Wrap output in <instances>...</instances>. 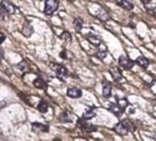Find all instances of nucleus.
<instances>
[{
	"label": "nucleus",
	"mask_w": 156,
	"mask_h": 141,
	"mask_svg": "<svg viewBox=\"0 0 156 141\" xmlns=\"http://www.w3.org/2000/svg\"><path fill=\"white\" fill-rule=\"evenodd\" d=\"M59 7L58 0H46L45 7H44V13L48 16L53 14Z\"/></svg>",
	"instance_id": "obj_1"
},
{
	"label": "nucleus",
	"mask_w": 156,
	"mask_h": 141,
	"mask_svg": "<svg viewBox=\"0 0 156 141\" xmlns=\"http://www.w3.org/2000/svg\"><path fill=\"white\" fill-rule=\"evenodd\" d=\"M51 69H53L56 73V75L57 77L63 81L65 78L68 77V70H66V68L64 66H62V65H59V64H51Z\"/></svg>",
	"instance_id": "obj_2"
},
{
	"label": "nucleus",
	"mask_w": 156,
	"mask_h": 141,
	"mask_svg": "<svg viewBox=\"0 0 156 141\" xmlns=\"http://www.w3.org/2000/svg\"><path fill=\"white\" fill-rule=\"evenodd\" d=\"M77 126H78V127H80L83 131L87 132V133H91V132H94V131L97 130V127H96L94 125L87 123V120L84 119V118H81V119L78 120V122H77Z\"/></svg>",
	"instance_id": "obj_3"
},
{
	"label": "nucleus",
	"mask_w": 156,
	"mask_h": 141,
	"mask_svg": "<svg viewBox=\"0 0 156 141\" xmlns=\"http://www.w3.org/2000/svg\"><path fill=\"white\" fill-rule=\"evenodd\" d=\"M119 64L120 65V67L124 68L125 70H130V69L133 68L135 62H134L133 60H131L129 58L121 55V56L119 58Z\"/></svg>",
	"instance_id": "obj_4"
},
{
	"label": "nucleus",
	"mask_w": 156,
	"mask_h": 141,
	"mask_svg": "<svg viewBox=\"0 0 156 141\" xmlns=\"http://www.w3.org/2000/svg\"><path fill=\"white\" fill-rule=\"evenodd\" d=\"M66 95L70 98H80L82 96V91L80 89H78V88L72 87V88H69L67 90Z\"/></svg>",
	"instance_id": "obj_5"
},
{
	"label": "nucleus",
	"mask_w": 156,
	"mask_h": 141,
	"mask_svg": "<svg viewBox=\"0 0 156 141\" xmlns=\"http://www.w3.org/2000/svg\"><path fill=\"white\" fill-rule=\"evenodd\" d=\"M1 8H3L8 14H14L16 12V8L14 7V5H12L7 0H3L1 2Z\"/></svg>",
	"instance_id": "obj_6"
},
{
	"label": "nucleus",
	"mask_w": 156,
	"mask_h": 141,
	"mask_svg": "<svg viewBox=\"0 0 156 141\" xmlns=\"http://www.w3.org/2000/svg\"><path fill=\"white\" fill-rule=\"evenodd\" d=\"M116 4L126 10H131L134 7L130 0H116Z\"/></svg>",
	"instance_id": "obj_7"
},
{
	"label": "nucleus",
	"mask_w": 156,
	"mask_h": 141,
	"mask_svg": "<svg viewBox=\"0 0 156 141\" xmlns=\"http://www.w3.org/2000/svg\"><path fill=\"white\" fill-rule=\"evenodd\" d=\"M109 73L115 81H119L122 78V73H121L120 69L118 67H111L109 69Z\"/></svg>",
	"instance_id": "obj_8"
},
{
	"label": "nucleus",
	"mask_w": 156,
	"mask_h": 141,
	"mask_svg": "<svg viewBox=\"0 0 156 141\" xmlns=\"http://www.w3.org/2000/svg\"><path fill=\"white\" fill-rule=\"evenodd\" d=\"M114 131H115L118 135H119V136H127L128 133H129L128 129L125 127V126H124L121 122L118 123V124L115 126Z\"/></svg>",
	"instance_id": "obj_9"
},
{
	"label": "nucleus",
	"mask_w": 156,
	"mask_h": 141,
	"mask_svg": "<svg viewBox=\"0 0 156 141\" xmlns=\"http://www.w3.org/2000/svg\"><path fill=\"white\" fill-rule=\"evenodd\" d=\"M111 93H112L111 84L108 82L103 83V89H102V95H103V96L106 97V98H109L111 96Z\"/></svg>",
	"instance_id": "obj_10"
},
{
	"label": "nucleus",
	"mask_w": 156,
	"mask_h": 141,
	"mask_svg": "<svg viewBox=\"0 0 156 141\" xmlns=\"http://www.w3.org/2000/svg\"><path fill=\"white\" fill-rule=\"evenodd\" d=\"M32 130L35 132H48L49 126L47 125L41 123H33L32 124Z\"/></svg>",
	"instance_id": "obj_11"
},
{
	"label": "nucleus",
	"mask_w": 156,
	"mask_h": 141,
	"mask_svg": "<svg viewBox=\"0 0 156 141\" xmlns=\"http://www.w3.org/2000/svg\"><path fill=\"white\" fill-rule=\"evenodd\" d=\"M108 109L110 112H112L116 116H120L123 114V110L118 105V104H109Z\"/></svg>",
	"instance_id": "obj_12"
},
{
	"label": "nucleus",
	"mask_w": 156,
	"mask_h": 141,
	"mask_svg": "<svg viewBox=\"0 0 156 141\" xmlns=\"http://www.w3.org/2000/svg\"><path fill=\"white\" fill-rule=\"evenodd\" d=\"M120 122L125 126V127L128 129L129 132L133 133V132L136 131V126H135V124H134L131 120H129V119H123V120L120 121Z\"/></svg>",
	"instance_id": "obj_13"
},
{
	"label": "nucleus",
	"mask_w": 156,
	"mask_h": 141,
	"mask_svg": "<svg viewBox=\"0 0 156 141\" xmlns=\"http://www.w3.org/2000/svg\"><path fill=\"white\" fill-rule=\"evenodd\" d=\"M136 63H138L141 68L147 69L148 66H149V64H150V61H149V60L146 57H144V56H139L136 59Z\"/></svg>",
	"instance_id": "obj_14"
},
{
	"label": "nucleus",
	"mask_w": 156,
	"mask_h": 141,
	"mask_svg": "<svg viewBox=\"0 0 156 141\" xmlns=\"http://www.w3.org/2000/svg\"><path fill=\"white\" fill-rule=\"evenodd\" d=\"M97 17H98L100 20H102V21H107V20H108V19H110L109 14H108L105 9H99V11H98V14H97Z\"/></svg>",
	"instance_id": "obj_15"
},
{
	"label": "nucleus",
	"mask_w": 156,
	"mask_h": 141,
	"mask_svg": "<svg viewBox=\"0 0 156 141\" xmlns=\"http://www.w3.org/2000/svg\"><path fill=\"white\" fill-rule=\"evenodd\" d=\"M87 40H88L92 45H94V46H96V47H98V46L102 43L101 40H100L98 37L95 36V35H89V36L87 37Z\"/></svg>",
	"instance_id": "obj_16"
},
{
	"label": "nucleus",
	"mask_w": 156,
	"mask_h": 141,
	"mask_svg": "<svg viewBox=\"0 0 156 141\" xmlns=\"http://www.w3.org/2000/svg\"><path fill=\"white\" fill-rule=\"evenodd\" d=\"M17 67H18V69H19L20 70H21V72H22L23 74L30 72V66H29V64L27 63L26 60L20 61V62L17 65Z\"/></svg>",
	"instance_id": "obj_17"
},
{
	"label": "nucleus",
	"mask_w": 156,
	"mask_h": 141,
	"mask_svg": "<svg viewBox=\"0 0 156 141\" xmlns=\"http://www.w3.org/2000/svg\"><path fill=\"white\" fill-rule=\"evenodd\" d=\"M33 85L36 87V88H39V89H44L46 87V84L44 82V80L42 78H37L33 81Z\"/></svg>",
	"instance_id": "obj_18"
},
{
	"label": "nucleus",
	"mask_w": 156,
	"mask_h": 141,
	"mask_svg": "<svg viewBox=\"0 0 156 141\" xmlns=\"http://www.w3.org/2000/svg\"><path fill=\"white\" fill-rule=\"evenodd\" d=\"M59 120L62 123H70L72 122V118L69 115L68 112H62L60 115H59Z\"/></svg>",
	"instance_id": "obj_19"
},
{
	"label": "nucleus",
	"mask_w": 156,
	"mask_h": 141,
	"mask_svg": "<svg viewBox=\"0 0 156 141\" xmlns=\"http://www.w3.org/2000/svg\"><path fill=\"white\" fill-rule=\"evenodd\" d=\"M95 115H96L95 111H94L93 109H91V108H90V109H87V110H86V111H85V113L83 114L82 118H84V119H86V120H89V119L93 118Z\"/></svg>",
	"instance_id": "obj_20"
},
{
	"label": "nucleus",
	"mask_w": 156,
	"mask_h": 141,
	"mask_svg": "<svg viewBox=\"0 0 156 141\" xmlns=\"http://www.w3.org/2000/svg\"><path fill=\"white\" fill-rule=\"evenodd\" d=\"M38 109L41 113L44 114V113H47V111L49 109V105L45 101H41L39 105H38Z\"/></svg>",
	"instance_id": "obj_21"
},
{
	"label": "nucleus",
	"mask_w": 156,
	"mask_h": 141,
	"mask_svg": "<svg viewBox=\"0 0 156 141\" xmlns=\"http://www.w3.org/2000/svg\"><path fill=\"white\" fill-rule=\"evenodd\" d=\"M27 32H29V36H30L31 34H32V32H33V29H32V27L30 26V24H29V23H26V24H24V26H23V28H22V33L27 37Z\"/></svg>",
	"instance_id": "obj_22"
},
{
	"label": "nucleus",
	"mask_w": 156,
	"mask_h": 141,
	"mask_svg": "<svg viewBox=\"0 0 156 141\" xmlns=\"http://www.w3.org/2000/svg\"><path fill=\"white\" fill-rule=\"evenodd\" d=\"M118 105L123 110L125 111V109L128 107L129 105V102L126 98H120V99H118Z\"/></svg>",
	"instance_id": "obj_23"
},
{
	"label": "nucleus",
	"mask_w": 156,
	"mask_h": 141,
	"mask_svg": "<svg viewBox=\"0 0 156 141\" xmlns=\"http://www.w3.org/2000/svg\"><path fill=\"white\" fill-rule=\"evenodd\" d=\"M60 39H62L63 41L68 42V43H70V42L72 41V36H71V34H70L68 31H63V32L60 35Z\"/></svg>",
	"instance_id": "obj_24"
},
{
	"label": "nucleus",
	"mask_w": 156,
	"mask_h": 141,
	"mask_svg": "<svg viewBox=\"0 0 156 141\" xmlns=\"http://www.w3.org/2000/svg\"><path fill=\"white\" fill-rule=\"evenodd\" d=\"M73 25H74V27H75V29H76L77 31H80L82 29V27H83V21L79 18H77V19H74Z\"/></svg>",
	"instance_id": "obj_25"
},
{
	"label": "nucleus",
	"mask_w": 156,
	"mask_h": 141,
	"mask_svg": "<svg viewBox=\"0 0 156 141\" xmlns=\"http://www.w3.org/2000/svg\"><path fill=\"white\" fill-rule=\"evenodd\" d=\"M108 53H107V50H99L98 52H97V57L99 59V60H104L106 57H107Z\"/></svg>",
	"instance_id": "obj_26"
},
{
	"label": "nucleus",
	"mask_w": 156,
	"mask_h": 141,
	"mask_svg": "<svg viewBox=\"0 0 156 141\" xmlns=\"http://www.w3.org/2000/svg\"><path fill=\"white\" fill-rule=\"evenodd\" d=\"M6 11L3 8L0 9V20H4L6 19Z\"/></svg>",
	"instance_id": "obj_27"
},
{
	"label": "nucleus",
	"mask_w": 156,
	"mask_h": 141,
	"mask_svg": "<svg viewBox=\"0 0 156 141\" xmlns=\"http://www.w3.org/2000/svg\"><path fill=\"white\" fill-rule=\"evenodd\" d=\"M147 9V11H148V13H150V14H151V15H155L156 14V8H152V9Z\"/></svg>",
	"instance_id": "obj_28"
},
{
	"label": "nucleus",
	"mask_w": 156,
	"mask_h": 141,
	"mask_svg": "<svg viewBox=\"0 0 156 141\" xmlns=\"http://www.w3.org/2000/svg\"><path fill=\"white\" fill-rule=\"evenodd\" d=\"M5 40H6V36H5V34H4L3 32L0 31V44L3 43V42L5 41Z\"/></svg>",
	"instance_id": "obj_29"
},
{
	"label": "nucleus",
	"mask_w": 156,
	"mask_h": 141,
	"mask_svg": "<svg viewBox=\"0 0 156 141\" xmlns=\"http://www.w3.org/2000/svg\"><path fill=\"white\" fill-rule=\"evenodd\" d=\"M3 58H4V50L3 49L0 48V60H2Z\"/></svg>",
	"instance_id": "obj_30"
},
{
	"label": "nucleus",
	"mask_w": 156,
	"mask_h": 141,
	"mask_svg": "<svg viewBox=\"0 0 156 141\" xmlns=\"http://www.w3.org/2000/svg\"><path fill=\"white\" fill-rule=\"evenodd\" d=\"M140 1L142 2L143 5H148L151 2V0H140Z\"/></svg>",
	"instance_id": "obj_31"
}]
</instances>
